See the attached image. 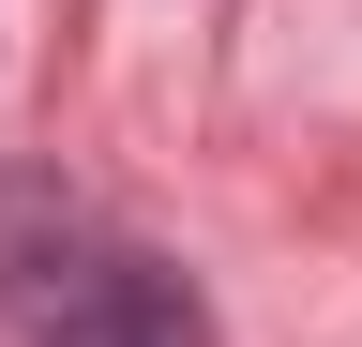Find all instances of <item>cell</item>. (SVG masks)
<instances>
[{
    "label": "cell",
    "instance_id": "6da1fadb",
    "mask_svg": "<svg viewBox=\"0 0 362 347\" xmlns=\"http://www.w3.org/2000/svg\"><path fill=\"white\" fill-rule=\"evenodd\" d=\"M30 347H211V317H197V287L166 272V257H136V242H106L90 227L61 272H45L30 302Z\"/></svg>",
    "mask_w": 362,
    "mask_h": 347
}]
</instances>
